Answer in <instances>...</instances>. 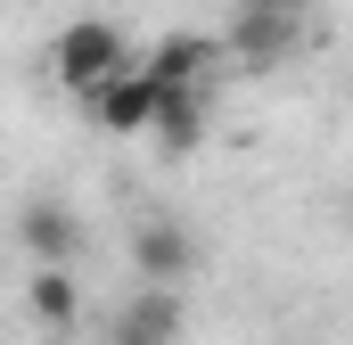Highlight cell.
I'll return each mask as SVG.
<instances>
[{
    "mask_svg": "<svg viewBox=\"0 0 353 345\" xmlns=\"http://www.w3.org/2000/svg\"><path fill=\"white\" fill-rule=\"evenodd\" d=\"M222 50L247 58V66H279L296 50V8H239L230 33H222Z\"/></svg>",
    "mask_w": 353,
    "mask_h": 345,
    "instance_id": "cell-4",
    "label": "cell"
},
{
    "mask_svg": "<svg viewBox=\"0 0 353 345\" xmlns=\"http://www.w3.org/2000/svg\"><path fill=\"white\" fill-rule=\"evenodd\" d=\"M50 66H58V83L74 90V99H90V90H107L115 75H132V41H123V25H107V17H74V25L58 33Z\"/></svg>",
    "mask_w": 353,
    "mask_h": 345,
    "instance_id": "cell-1",
    "label": "cell"
},
{
    "mask_svg": "<svg viewBox=\"0 0 353 345\" xmlns=\"http://www.w3.org/2000/svg\"><path fill=\"white\" fill-rule=\"evenodd\" d=\"M25 304H33V321H41V329H74L83 288H74V271H33V279H25Z\"/></svg>",
    "mask_w": 353,
    "mask_h": 345,
    "instance_id": "cell-8",
    "label": "cell"
},
{
    "mask_svg": "<svg viewBox=\"0 0 353 345\" xmlns=\"http://www.w3.org/2000/svg\"><path fill=\"white\" fill-rule=\"evenodd\" d=\"M181 337V288H140L115 313V345H173Z\"/></svg>",
    "mask_w": 353,
    "mask_h": 345,
    "instance_id": "cell-7",
    "label": "cell"
},
{
    "mask_svg": "<svg viewBox=\"0 0 353 345\" xmlns=\"http://www.w3.org/2000/svg\"><path fill=\"white\" fill-rule=\"evenodd\" d=\"M83 107H90V124H99V132H157L165 90H157V75H148V66H132V75H115L107 90H90Z\"/></svg>",
    "mask_w": 353,
    "mask_h": 345,
    "instance_id": "cell-2",
    "label": "cell"
},
{
    "mask_svg": "<svg viewBox=\"0 0 353 345\" xmlns=\"http://www.w3.org/2000/svg\"><path fill=\"white\" fill-rule=\"evenodd\" d=\"M214 58H222V41H205V33H165L140 66H148L165 90H197L205 75H214Z\"/></svg>",
    "mask_w": 353,
    "mask_h": 345,
    "instance_id": "cell-6",
    "label": "cell"
},
{
    "mask_svg": "<svg viewBox=\"0 0 353 345\" xmlns=\"http://www.w3.org/2000/svg\"><path fill=\"white\" fill-rule=\"evenodd\" d=\"M132 263H140V279L148 288H181L189 271H197V239L181 230V222H140V239H132Z\"/></svg>",
    "mask_w": 353,
    "mask_h": 345,
    "instance_id": "cell-3",
    "label": "cell"
},
{
    "mask_svg": "<svg viewBox=\"0 0 353 345\" xmlns=\"http://www.w3.org/2000/svg\"><path fill=\"white\" fill-rule=\"evenodd\" d=\"M17 239H25V255L41 263V271H66V255L83 247V222H74L58 197H33V206L17 214Z\"/></svg>",
    "mask_w": 353,
    "mask_h": 345,
    "instance_id": "cell-5",
    "label": "cell"
},
{
    "mask_svg": "<svg viewBox=\"0 0 353 345\" xmlns=\"http://www.w3.org/2000/svg\"><path fill=\"white\" fill-rule=\"evenodd\" d=\"M239 8H296V0H239Z\"/></svg>",
    "mask_w": 353,
    "mask_h": 345,
    "instance_id": "cell-9",
    "label": "cell"
}]
</instances>
